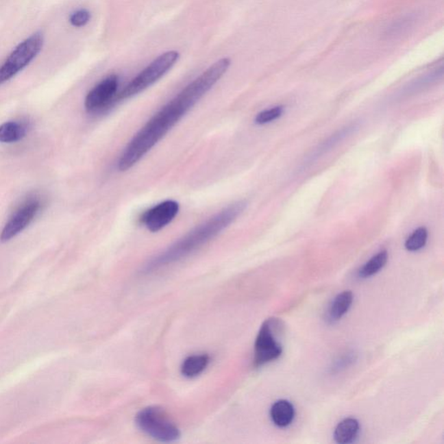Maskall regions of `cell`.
Instances as JSON below:
<instances>
[{
	"instance_id": "cell-16",
	"label": "cell",
	"mask_w": 444,
	"mask_h": 444,
	"mask_svg": "<svg viewBox=\"0 0 444 444\" xmlns=\"http://www.w3.org/2000/svg\"><path fill=\"white\" fill-rule=\"evenodd\" d=\"M428 239V231L426 227H419L415 230L412 234L408 238L406 248L410 252L419 251L426 246Z\"/></svg>"
},
{
	"instance_id": "cell-7",
	"label": "cell",
	"mask_w": 444,
	"mask_h": 444,
	"mask_svg": "<svg viewBox=\"0 0 444 444\" xmlns=\"http://www.w3.org/2000/svg\"><path fill=\"white\" fill-rule=\"evenodd\" d=\"M40 210L41 202L38 199H31V200L25 202L12 214L3 228L1 234H0V241L5 243V241L12 239L16 235L21 234L34 220Z\"/></svg>"
},
{
	"instance_id": "cell-17",
	"label": "cell",
	"mask_w": 444,
	"mask_h": 444,
	"mask_svg": "<svg viewBox=\"0 0 444 444\" xmlns=\"http://www.w3.org/2000/svg\"><path fill=\"white\" fill-rule=\"evenodd\" d=\"M284 112L282 106L273 107L272 109L261 111L256 117V123L259 125L269 123L273 121L280 119Z\"/></svg>"
},
{
	"instance_id": "cell-10",
	"label": "cell",
	"mask_w": 444,
	"mask_h": 444,
	"mask_svg": "<svg viewBox=\"0 0 444 444\" xmlns=\"http://www.w3.org/2000/svg\"><path fill=\"white\" fill-rule=\"evenodd\" d=\"M270 415L271 419L276 426L287 427L293 423V419H295V407L289 401L279 400L273 404Z\"/></svg>"
},
{
	"instance_id": "cell-14",
	"label": "cell",
	"mask_w": 444,
	"mask_h": 444,
	"mask_svg": "<svg viewBox=\"0 0 444 444\" xmlns=\"http://www.w3.org/2000/svg\"><path fill=\"white\" fill-rule=\"evenodd\" d=\"M26 127L17 122H8L0 126V143H12L21 141L26 135Z\"/></svg>"
},
{
	"instance_id": "cell-8",
	"label": "cell",
	"mask_w": 444,
	"mask_h": 444,
	"mask_svg": "<svg viewBox=\"0 0 444 444\" xmlns=\"http://www.w3.org/2000/svg\"><path fill=\"white\" fill-rule=\"evenodd\" d=\"M119 86V77L116 75L104 78L87 94L84 106L88 112L96 113L106 109L115 99Z\"/></svg>"
},
{
	"instance_id": "cell-18",
	"label": "cell",
	"mask_w": 444,
	"mask_h": 444,
	"mask_svg": "<svg viewBox=\"0 0 444 444\" xmlns=\"http://www.w3.org/2000/svg\"><path fill=\"white\" fill-rule=\"evenodd\" d=\"M91 14L86 9H80L74 12L70 17V23L75 27L80 28L86 25L90 21Z\"/></svg>"
},
{
	"instance_id": "cell-11",
	"label": "cell",
	"mask_w": 444,
	"mask_h": 444,
	"mask_svg": "<svg viewBox=\"0 0 444 444\" xmlns=\"http://www.w3.org/2000/svg\"><path fill=\"white\" fill-rule=\"evenodd\" d=\"M210 361V358L207 354L188 356L182 362L181 367L182 374L188 378L198 377L208 367Z\"/></svg>"
},
{
	"instance_id": "cell-2",
	"label": "cell",
	"mask_w": 444,
	"mask_h": 444,
	"mask_svg": "<svg viewBox=\"0 0 444 444\" xmlns=\"http://www.w3.org/2000/svg\"><path fill=\"white\" fill-rule=\"evenodd\" d=\"M246 208L247 202L245 201L234 202V204L227 206L214 217L185 234L164 252L150 260L145 267V272L151 273L153 271L171 265L176 261L190 256L208 241L213 240L222 231L226 230L243 214Z\"/></svg>"
},
{
	"instance_id": "cell-5",
	"label": "cell",
	"mask_w": 444,
	"mask_h": 444,
	"mask_svg": "<svg viewBox=\"0 0 444 444\" xmlns=\"http://www.w3.org/2000/svg\"><path fill=\"white\" fill-rule=\"evenodd\" d=\"M43 45L44 37L41 32H35L21 42L0 66V86L28 66L41 51Z\"/></svg>"
},
{
	"instance_id": "cell-9",
	"label": "cell",
	"mask_w": 444,
	"mask_h": 444,
	"mask_svg": "<svg viewBox=\"0 0 444 444\" xmlns=\"http://www.w3.org/2000/svg\"><path fill=\"white\" fill-rule=\"evenodd\" d=\"M180 206L177 201L166 200L149 208L142 215L141 221L149 231L158 232L171 223L177 215Z\"/></svg>"
},
{
	"instance_id": "cell-1",
	"label": "cell",
	"mask_w": 444,
	"mask_h": 444,
	"mask_svg": "<svg viewBox=\"0 0 444 444\" xmlns=\"http://www.w3.org/2000/svg\"><path fill=\"white\" fill-rule=\"evenodd\" d=\"M231 65L230 58H224L195 78L156 114L124 149L117 166L120 171H129L148 154L166 134L174 128L186 114L226 74Z\"/></svg>"
},
{
	"instance_id": "cell-3",
	"label": "cell",
	"mask_w": 444,
	"mask_h": 444,
	"mask_svg": "<svg viewBox=\"0 0 444 444\" xmlns=\"http://www.w3.org/2000/svg\"><path fill=\"white\" fill-rule=\"evenodd\" d=\"M179 58V52L176 51H169L160 55L123 88L116 97V100L130 99L152 86L175 66Z\"/></svg>"
},
{
	"instance_id": "cell-4",
	"label": "cell",
	"mask_w": 444,
	"mask_h": 444,
	"mask_svg": "<svg viewBox=\"0 0 444 444\" xmlns=\"http://www.w3.org/2000/svg\"><path fill=\"white\" fill-rule=\"evenodd\" d=\"M136 423L143 433L159 442L173 443L181 437L178 427L165 411L158 406L140 410L136 416Z\"/></svg>"
},
{
	"instance_id": "cell-15",
	"label": "cell",
	"mask_w": 444,
	"mask_h": 444,
	"mask_svg": "<svg viewBox=\"0 0 444 444\" xmlns=\"http://www.w3.org/2000/svg\"><path fill=\"white\" fill-rule=\"evenodd\" d=\"M387 260V251H381V252L372 257L370 260L367 261V262L361 267V269L359 270L358 275L361 278H368L374 275V274L380 272V271L386 265Z\"/></svg>"
},
{
	"instance_id": "cell-6",
	"label": "cell",
	"mask_w": 444,
	"mask_h": 444,
	"mask_svg": "<svg viewBox=\"0 0 444 444\" xmlns=\"http://www.w3.org/2000/svg\"><path fill=\"white\" fill-rule=\"evenodd\" d=\"M282 326V322L273 318L267 319L261 325L254 344V365L256 368L276 360L282 354V345L277 339Z\"/></svg>"
},
{
	"instance_id": "cell-13",
	"label": "cell",
	"mask_w": 444,
	"mask_h": 444,
	"mask_svg": "<svg viewBox=\"0 0 444 444\" xmlns=\"http://www.w3.org/2000/svg\"><path fill=\"white\" fill-rule=\"evenodd\" d=\"M358 432V421L355 419H346L336 427L334 439L338 443H351L357 439Z\"/></svg>"
},
{
	"instance_id": "cell-12",
	"label": "cell",
	"mask_w": 444,
	"mask_h": 444,
	"mask_svg": "<svg viewBox=\"0 0 444 444\" xmlns=\"http://www.w3.org/2000/svg\"><path fill=\"white\" fill-rule=\"evenodd\" d=\"M352 302H354V295L351 291H345L333 299L331 306H330L328 321L335 322L339 321L343 316L350 309Z\"/></svg>"
}]
</instances>
